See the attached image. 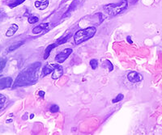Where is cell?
I'll return each instance as SVG.
<instances>
[{"mask_svg":"<svg viewBox=\"0 0 162 135\" xmlns=\"http://www.w3.org/2000/svg\"><path fill=\"white\" fill-rule=\"evenodd\" d=\"M40 66H41V63L39 62L33 64L32 66L29 67V68L22 71L19 74V76L17 77L13 87H20L24 85H27V84H29V83H35L37 79V71L38 70V67Z\"/></svg>","mask_w":162,"mask_h":135,"instance_id":"obj_1","label":"cell"},{"mask_svg":"<svg viewBox=\"0 0 162 135\" xmlns=\"http://www.w3.org/2000/svg\"><path fill=\"white\" fill-rule=\"evenodd\" d=\"M97 29L95 27H88L84 29L79 30L74 35V40L76 45H80L83 42L92 38L95 35Z\"/></svg>","mask_w":162,"mask_h":135,"instance_id":"obj_2","label":"cell"},{"mask_svg":"<svg viewBox=\"0 0 162 135\" xmlns=\"http://www.w3.org/2000/svg\"><path fill=\"white\" fill-rule=\"evenodd\" d=\"M128 5L127 0H122L118 3H110L108 5H105L104 7V9L105 11L111 16L117 15L118 14L122 12Z\"/></svg>","mask_w":162,"mask_h":135,"instance_id":"obj_3","label":"cell"},{"mask_svg":"<svg viewBox=\"0 0 162 135\" xmlns=\"http://www.w3.org/2000/svg\"><path fill=\"white\" fill-rule=\"evenodd\" d=\"M72 51H73V50L71 48L63 49V51H61L60 53H58L57 54V56L55 57V62L57 63H58V64L63 63V62H65L66 59L71 54Z\"/></svg>","mask_w":162,"mask_h":135,"instance_id":"obj_4","label":"cell"},{"mask_svg":"<svg viewBox=\"0 0 162 135\" xmlns=\"http://www.w3.org/2000/svg\"><path fill=\"white\" fill-rule=\"evenodd\" d=\"M127 79H128L130 82L133 83H139L143 80V75L137 71H131L127 75Z\"/></svg>","mask_w":162,"mask_h":135,"instance_id":"obj_5","label":"cell"},{"mask_svg":"<svg viewBox=\"0 0 162 135\" xmlns=\"http://www.w3.org/2000/svg\"><path fill=\"white\" fill-rule=\"evenodd\" d=\"M63 67L61 66H59V65H55L54 66V69L52 72V79L54 80H56L58 79H59L60 77L63 76Z\"/></svg>","mask_w":162,"mask_h":135,"instance_id":"obj_6","label":"cell"},{"mask_svg":"<svg viewBox=\"0 0 162 135\" xmlns=\"http://www.w3.org/2000/svg\"><path fill=\"white\" fill-rule=\"evenodd\" d=\"M12 79L11 77H5L0 79V90H3L5 88L10 87L12 84Z\"/></svg>","mask_w":162,"mask_h":135,"instance_id":"obj_7","label":"cell"},{"mask_svg":"<svg viewBox=\"0 0 162 135\" xmlns=\"http://www.w3.org/2000/svg\"><path fill=\"white\" fill-rule=\"evenodd\" d=\"M48 28H49V24L48 23L41 24L37 25V27H35L32 29V33H34V34H38V33H41L45 30H47Z\"/></svg>","mask_w":162,"mask_h":135,"instance_id":"obj_8","label":"cell"},{"mask_svg":"<svg viewBox=\"0 0 162 135\" xmlns=\"http://www.w3.org/2000/svg\"><path fill=\"white\" fill-rule=\"evenodd\" d=\"M18 28H19V27H18V25H17V24H12L11 27L8 28V30L6 32V37H11L14 36L15 33L16 32V31L18 30Z\"/></svg>","mask_w":162,"mask_h":135,"instance_id":"obj_9","label":"cell"},{"mask_svg":"<svg viewBox=\"0 0 162 135\" xmlns=\"http://www.w3.org/2000/svg\"><path fill=\"white\" fill-rule=\"evenodd\" d=\"M49 5V0H41V1H36L35 7L39 10H45Z\"/></svg>","mask_w":162,"mask_h":135,"instance_id":"obj_10","label":"cell"},{"mask_svg":"<svg viewBox=\"0 0 162 135\" xmlns=\"http://www.w3.org/2000/svg\"><path fill=\"white\" fill-rule=\"evenodd\" d=\"M56 64H49V65H46L44 66V68L42 69V75L45 76V75H47L50 73H52L54 69V66Z\"/></svg>","mask_w":162,"mask_h":135,"instance_id":"obj_11","label":"cell"},{"mask_svg":"<svg viewBox=\"0 0 162 135\" xmlns=\"http://www.w3.org/2000/svg\"><path fill=\"white\" fill-rule=\"evenodd\" d=\"M56 46H58V44H51L47 46L46 49V51H45V54H44V59H46L49 57V54L50 52L52 51V49H54V48H55Z\"/></svg>","mask_w":162,"mask_h":135,"instance_id":"obj_12","label":"cell"},{"mask_svg":"<svg viewBox=\"0 0 162 135\" xmlns=\"http://www.w3.org/2000/svg\"><path fill=\"white\" fill-rule=\"evenodd\" d=\"M24 41H20V42H18V43H16V44H14V45H11L9 48H7V51L8 53L14 51V50H15V49H17L18 48H20V47L24 44Z\"/></svg>","mask_w":162,"mask_h":135,"instance_id":"obj_13","label":"cell"},{"mask_svg":"<svg viewBox=\"0 0 162 135\" xmlns=\"http://www.w3.org/2000/svg\"><path fill=\"white\" fill-rule=\"evenodd\" d=\"M24 1H25V0H15L13 3H12L9 5V7H10L11 8L15 7H17V6H19L20 4L23 3Z\"/></svg>","mask_w":162,"mask_h":135,"instance_id":"obj_14","label":"cell"},{"mask_svg":"<svg viewBox=\"0 0 162 135\" xmlns=\"http://www.w3.org/2000/svg\"><path fill=\"white\" fill-rule=\"evenodd\" d=\"M71 34H68L66 37H64L63 38H62V39H60L59 40L58 42H57V44H58V45H63V44H64L65 42H66L67 40H68V39H69L70 37H71Z\"/></svg>","mask_w":162,"mask_h":135,"instance_id":"obj_15","label":"cell"},{"mask_svg":"<svg viewBox=\"0 0 162 135\" xmlns=\"http://www.w3.org/2000/svg\"><path fill=\"white\" fill-rule=\"evenodd\" d=\"M90 66L92 67V70H96L97 68V66H98V62L97 59H92L90 61Z\"/></svg>","mask_w":162,"mask_h":135,"instance_id":"obj_16","label":"cell"},{"mask_svg":"<svg viewBox=\"0 0 162 135\" xmlns=\"http://www.w3.org/2000/svg\"><path fill=\"white\" fill-rule=\"evenodd\" d=\"M6 62H7V60L5 58H1L0 59V73H1L3 69H4V67L6 66Z\"/></svg>","mask_w":162,"mask_h":135,"instance_id":"obj_17","label":"cell"},{"mask_svg":"<svg viewBox=\"0 0 162 135\" xmlns=\"http://www.w3.org/2000/svg\"><path fill=\"white\" fill-rule=\"evenodd\" d=\"M5 102H6V97L3 95L0 94V110L3 108Z\"/></svg>","mask_w":162,"mask_h":135,"instance_id":"obj_18","label":"cell"},{"mask_svg":"<svg viewBox=\"0 0 162 135\" xmlns=\"http://www.w3.org/2000/svg\"><path fill=\"white\" fill-rule=\"evenodd\" d=\"M124 98V96L122 94H118L113 100H112V102L113 103H117V102H119V101H121L122 99Z\"/></svg>","mask_w":162,"mask_h":135,"instance_id":"obj_19","label":"cell"},{"mask_svg":"<svg viewBox=\"0 0 162 135\" xmlns=\"http://www.w3.org/2000/svg\"><path fill=\"white\" fill-rule=\"evenodd\" d=\"M38 20H39V19L37 17V16H30L28 20L29 24H35V23L38 22Z\"/></svg>","mask_w":162,"mask_h":135,"instance_id":"obj_20","label":"cell"},{"mask_svg":"<svg viewBox=\"0 0 162 135\" xmlns=\"http://www.w3.org/2000/svg\"><path fill=\"white\" fill-rule=\"evenodd\" d=\"M59 110V107L56 104H54L50 107V112L52 113H58Z\"/></svg>","mask_w":162,"mask_h":135,"instance_id":"obj_21","label":"cell"},{"mask_svg":"<svg viewBox=\"0 0 162 135\" xmlns=\"http://www.w3.org/2000/svg\"><path fill=\"white\" fill-rule=\"evenodd\" d=\"M105 62L108 65V68H109V71H112L113 70H114V66H113V65H112V63L110 62L109 60H105Z\"/></svg>","mask_w":162,"mask_h":135,"instance_id":"obj_22","label":"cell"},{"mask_svg":"<svg viewBox=\"0 0 162 135\" xmlns=\"http://www.w3.org/2000/svg\"><path fill=\"white\" fill-rule=\"evenodd\" d=\"M38 94H39V96H40L41 97H44V96H45V92H44L43 91H40L38 92Z\"/></svg>","mask_w":162,"mask_h":135,"instance_id":"obj_23","label":"cell"},{"mask_svg":"<svg viewBox=\"0 0 162 135\" xmlns=\"http://www.w3.org/2000/svg\"><path fill=\"white\" fill-rule=\"evenodd\" d=\"M127 41H128L130 44H132V43H133V41L131 40V37H127Z\"/></svg>","mask_w":162,"mask_h":135,"instance_id":"obj_24","label":"cell"},{"mask_svg":"<svg viewBox=\"0 0 162 135\" xmlns=\"http://www.w3.org/2000/svg\"><path fill=\"white\" fill-rule=\"evenodd\" d=\"M33 116H34V115H33V114H32V115H31V116H30V119H32V117H33Z\"/></svg>","mask_w":162,"mask_h":135,"instance_id":"obj_25","label":"cell"},{"mask_svg":"<svg viewBox=\"0 0 162 135\" xmlns=\"http://www.w3.org/2000/svg\"><path fill=\"white\" fill-rule=\"evenodd\" d=\"M0 76H1V75H0Z\"/></svg>","mask_w":162,"mask_h":135,"instance_id":"obj_26","label":"cell"}]
</instances>
